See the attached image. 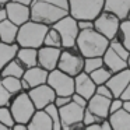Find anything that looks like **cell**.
I'll use <instances>...</instances> for the list:
<instances>
[{"instance_id":"10","label":"cell","mask_w":130,"mask_h":130,"mask_svg":"<svg viewBox=\"0 0 130 130\" xmlns=\"http://www.w3.org/2000/svg\"><path fill=\"white\" fill-rule=\"evenodd\" d=\"M31 98V101L34 102L35 108L37 109H43L46 105L52 104L56 98V92L53 91V88L45 83V84L37 85V87H32L29 91H27Z\"/></svg>"},{"instance_id":"15","label":"cell","mask_w":130,"mask_h":130,"mask_svg":"<svg viewBox=\"0 0 130 130\" xmlns=\"http://www.w3.org/2000/svg\"><path fill=\"white\" fill-rule=\"evenodd\" d=\"M129 83H130V69H124V70H120L118 73H113L106 81V85L110 88L113 96L119 98L120 94L123 92V90L129 85Z\"/></svg>"},{"instance_id":"1","label":"cell","mask_w":130,"mask_h":130,"mask_svg":"<svg viewBox=\"0 0 130 130\" xmlns=\"http://www.w3.org/2000/svg\"><path fill=\"white\" fill-rule=\"evenodd\" d=\"M109 42L106 37L99 34L96 29H85L80 31L77 37L76 48L84 57L92 56H104L105 51L109 48Z\"/></svg>"},{"instance_id":"42","label":"cell","mask_w":130,"mask_h":130,"mask_svg":"<svg viewBox=\"0 0 130 130\" xmlns=\"http://www.w3.org/2000/svg\"><path fill=\"white\" fill-rule=\"evenodd\" d=\"M119 98H122L123 101H130V83H129V85L123 90V92L120 94Z\"/></svg>"},{"instance_id":"21","label":"cell","mask_w":130,"mask_h":130,"mask_svg":"<svg viewBox=\"0 0 130 130\" xmlns=\"http://www.w3.org/2000/svg\"><path fill=\"white\" fill-rule=\"evenodd\" d=\"M112 130H130V113L122 108L108 116Z\"/></svg>"},{"instance_id":"54","label":"cell","mask_w":130,"mask_h":130,"mask_svg":"<svg viewBox=\"0 0 130 130\" xmlns=\"http://www.w3.org/2000/svg\"><path fill=\"white\" fill-rule=\"evenodd\" d=\"M127 18H129V20H130V11H129V15H127Z\"/></svg>"},{"instance_id":"19","label":"cell","mask_w":130,"mask_h":130,"mask_svg":"<svg viewBox=\"0 0 130 130\" xmlns=\"http://www.w3.org/2000/svg\"><path fill=\"white\" fill-rule=\"evenodd\" d=\"M48 74L49 71L45 70L43 67L41 66H34V67H28L25 69L24 71V76L21 78H24L27 83L29 84V87H37V85H41V84H45L46 80H48Z\"/></svg>"},{"instance_id":"40","label":"cell","mask_w":130,"mask_h":130,"mask_svg":"<svg viewBox=\"0 0 130 130\" xmlns=\"http://www.w3.org/2000/svg\"><path fill=\"white\" fill-rule=\"evenodd\" d=\"M71 101L76 102L77 105H80V106H83V108H85L87 104H88V99L84 98L83 95H80V94H77V92H73V95H71Z\"/></svg>"},{"instance_id":"20","label":"cell","mask_w":130,"mask_h":130,"mask_svg":"<svg viewBox=\"0 0 130 130\" xmlns=\"http://www.w3.org/2000/svg\"><path fill=\"white\" fill-rule=\"evenodd\" d=\"M104 10L113 13L120 20H124L130 11V0H105Z\"/></svg>"},{"instance_id":"25","label":"cell","mask_w":130,"mask_h":130,"mask_svg":"<svg viewBox=\"0 0 130 130\" xmlns=\"http://www.w3.org/2000/svg\"><path fill=\"white\" fill-rule=\"evenodd\" d=\"M24 71H25V67L18 62L17 59H11L6 66H4L2 70H0V77H6V76H13V77H21L24 76Z\"/></svg>"},{"instance_id":"16","label":"cell","mask_w":130,"mask_h":130,"mask_svg":"<svg viewBox=\"0 0 130 130\" xmlns=\"http://www.w3.org/2000/svg\"><path fill=\"white\" fill-rule=\"evenodd\" d=\"M109 105L110 99L106 96H102L99 94H94L87 104V109L91 113H94L95 116H98L99 119H106L109 116Z\"/></svg>"},{"instance_id":"47","label":"cell","mask_w":130,"mask_h":130,"mask_svg":"<svg viewBox=\"0 0 130 130\" xmlns=\"http://www.w3.org/2000/svg\"><path fill=\"white\" fill-rule=\"evenodd\" d=\"M7 20V10L4 6H0V23Z\"/></svg>"},{"instance_id":"14","label":"cell","mask_w":130,"mask_h":130,"mask_svg":"<svg viewBox=\"0 0 130 130\" xmlns=\"http://www.w3.org/2000/svg\"><path fill=\"white\" fill-rule=\"evenodd\" d=\"M95 91H96V84L92 81V78L90 77L88 73L81 71L80 74H77L74 77V92L90 99L95 94Z\"/></svg>"},{"instance_id":"28","label":"cell","mask_w":130,"mask_h":130,"mask_svg":"<svg viewBox=\"0 0 130 130\" xmlns=\"http://www.w3.org/2000/svg\"><path fill=\"white\" fill-rule=\"evenodd\" d=\"M43 45L52 46V48H62V37L57 32V29H55L53 27H49L45 39H43Z\"/></svg>"},{"instance_id":"43","label":"cell","mask_w":130,"mask_h":130,"mask_svg":"<svg viewBox=\"0 0 130 130\" xmlns=\"http://www.w3.org/2000/svg\"><path fill=\"white\" fill-rule=\"evenodd\" d=\"M11 130H28V124L21 123V122H15V123L13 124Z\"/></svg>"},{"instance_id":"6","label":"cell","mask_w":130,"mask_h":130,"mask_svg":"<svg viewBox=\"0 0 130 130\" xmlns=\"http://www.w3.org/2000/svg\"><path fill=\"white\" fill-rule=\"evenodd\" d=\"M9 106H10V110L13 113L14 120L21 122V123H27V124H28L29 119L32 118V115L37 110L34 102L31 101V98H29L27 91H21V92L15 94L13 96Z\"/></svg>"},{"instance_id":"9","label":"cell","mask_w":130,"mask_h":130,"mask_svg":"<svg viewBox=\"0 0 130 130\" xmlns=\"http://www.w3.org/2000/svg\"><path fill=\"white\" fill-rule=\"evenodd\" d=\"M46 83L53 88L56 95H73L74 92V77L66 74L57 67L49 71Z\"/></svg>"},{"instance_id":"23","label":"cell","mask_w":130,"mask_h":130,"mask_svg":"<svg viewBox=\"0 0 130 130\" xmlns=\"http://www.w3.org/2000/svg\"><path fill=\"white\" fill-rule=\"evenodd\" d=\"M18 34V25H15L9 18L0 23V42L14 43Z\"/></svg>"},{"instance_id":"30","label":"cell","mask_w":130,"mask_h":130,"mask_svg":"<svg viewBox=\"0 0 130 130\" xmlns=\"http://www.w3.org/2000/svg\"><path fill=\"white\" fill-rule=\"evenodd\" d=\"M45 112L51 116L52 122H53V130H62V122H60V113H59V108L52 102V104L46 105L45 108Z\"/></svg>"},{"instance_id":"36","label":"cell","mask_w":130,"mask_h":130,"mask_svg":"<svg viewBox=\"0 0 130 130\" xmlns=\"http://www.w3.org/2000/svg\"><path fill=\"white\" fill-rule=\"evenodd\" d=\"M101 120H104V119H99L98 116H95L94 113H91L90 110L85 108V110H84V118H83V122H84L85 126H88V124L94 123V122H101Z\"/></svg>"},{"instance_id":"24","label":"cell","mask_w":130,"mask_h":130,"mask_svg":"<svg viewBox=\"0 0 130 130\" xmlns=\"http://www.w3.org/2000/svg\"><path fill=\"white\" fill-rule=\"evenodd\" d=\"M18 43H4L0 42V70L7 64L11 59H14L18 51Z\"/></svg>"},{"instance_id":"26","label":"cell","mask_w":130,"mask_h":130,"mask_svg":"<svg viewBox=\"0 0 130 130\" xmlns=\"http://www.w3.org/2000/svg\"><path fill=\"white\" fill-rule=\"evenodd\" d=\"M113 39L122 42L130 51V20L129 18H124V20L120 21L119 29H118V32H116Z\"/></svg>"},{"instance_id":"17","label":"cell","mask_w":130,"mask_h":130,"mask_svg":"<svg viewBox=\"0 0 130 130\" xmlns=\"http://www.w3.org/2000/svg\"><path fill=\"white\" fill-rule=\"evenodd\" d=\"M102 60H104V66L112 74L113 73H118V71H120V70H124V69H127L126 59L120 57L115 51H113V49H110V48H108L106 51H105L104 56H102Z\"/></svg>"},{"instance_id":"45","label":"cell","mask_w":130,"mask_h":130,"mask_svg":"<svg viewBox=\"0 0 130 130\" xmlns=\"http://www.w3.org/2000/svg\"><path fill=\"white\" fill-rule=\"evenodd\" d=\"M101 129L102 130H112V126H110V122L109 119H104V120H101Z\"/></svg>"},{"instance_id":"4","label":"cell","mask_w":130,"mask_h":130,"mask_svg":"<svg viewBox=\"0 0 130 130\" xmlns=\"http://www.w3.org/2000/svg\"><path fill=\"white\" fill-rule=\"evenodd\" d=\"M104 6L105 0H69V14L76 20H95Z\"/></svg>"},{"instance_id":"5","label":"cell","mask_w":130,"mask_h":130,"mask_svg":"<svg viewBox=\"0 0 130 130\" xmlns=\"http://www.w3.org/2000/svg\"><path fill=\"white\" fill-rule=\"evenodd\" d=\"M84 59L78 49L74 48H62L60 57L57 62V69L64 71L71 77H76L81 71H84Z\"/></svg>"},{"instance_id":"27","label":"cell","mask_w":130,"mask_h":130,"mask_svg":"<svg viewBox=\"0 0 130 130\" xmlns=\"http://www.w3.org/2000/svg\"><path fill=\"white\" fill-rule=\"evenodd\" d=\"M0 81H2V84L6 87V90L9 91L13 96H14L15 94H18V92L23 91V87H21V78H18V77H13V76L0 77Z\"/></svg>"},{"instance_id":"51","label":"cell","mask_w":130,"mask_h":130,"mask_svg":"<svg viewBox=\"0 0 130 130\" xmlns=\"http://www.w3.org/2000/svg\"><path fill=\"white\" fill-rule=\"evenodd\" d=\"M9 2H10V0H0V6H6Z\"/></svg>"},{"instance_id":"50","label":"cell","mask_w":130,"mask_h":130,"mask_svg":"<svg viewBox=\"0 0 130 130\" xmlns=\"http://www.w3.org/2000/svg\"><path fill=\"white\" fill-rule=\"evenodd\" d=\"M14 2H18V3L25 4V6H31V3L34 2V0H14Z\"/></svg>"},{"instance_id":"11","label":"cell","mask_w":130,"mask_h":130,"mask_svg":"<svg viewBox=\"0 0 130 130\" xmlns=\"http://www.w3.org/2000/svg\"><path fill=\"white\" fill-rule=\"evenodd\" d=\"M84 110L85 108L77 105L76 102L70 101L66 104L64 106L59 108L60 113V122H62V130H69L71 124L77 123V122H83L84 118Z\"/></svg>"},{"instance_id":"32","label":"cell","mask_w":130,"mask_h":130,"mask_svg":"<svg viewBox=\"0 0 130 130\" xmlns=\"http://www.w3.org/2000/svg\"><path fill=\"white\" fill-rule=\"evenodd\" d=\"M0 122L4 124L9 130H11L13 124L15 123L13 113L10 110V106H0Z\"/></svg>"},{"instance_id":"37","label":"cell","mask_w":130,"mask_h":130,"mask_svg":"<svg viewBox=\"0 0 130 130\" xmlns=\"http://www.w3.org/2000/svg\"><path fill=\"white\" fill-rule=\"evenodd\" d=\"M122 106H123V99L122 98H112L110 99V105H109V115L116 112V110H119V109H122Z\"/></svg>"},{"instance_id":"35","label":"cell","mask_w":130,"mask_h":130,"mask_svg":"<svg viewBox=\"0 0 130 130\" xmlns=\"http://www.w3.org/2000/svg\"><path fill=\"white\" fill-rule=\"evenodd\" d=\"M95 94H99V95H102V96H106V98H109V99L115 98V96H113V94H112V91H110V88L108 87L106 84L96 85V91H95Z\"/></svg>"},{"instance_id":"53","label":"cell","mask_w":130,"mask_h":130,"mask_svg":"<svg viewBox=\"0 0 130 130\" xmlns=\"http://www.w3.org/2000/svg\"><path fill=\"white\" fill-rule=\"evenodd\" d=\"M126 62H127V69H130V55H129V57H127Z\"/></svg>"},{"instance_id":"3","label":"cell","mask_w":130,"mask_h":130,"mask_svg":"<svg viewBox=\"0 0 130 130\" xmlns=\"http://www.w3.org/2000/svg\"><path fill=\"white\" fill-rule=\"evenodd\" d=\"M31 10V20L37 23H42L45 25L52 27L56 21L69 14V10L55 6L52 3L43 2V0H34L29 6Z\"/></svg>"},{"instance_id":"52","label":"cell","mask_w":130,"mask_h":130,"mask_svg":"<svg viewBox=\"0 0 130 130\" xmlns=\"http://www.w3.org/2000/svg\"><path fill=\"white\" fill-rule=\"evenodd\" d=\"M0 130H9V129H7V127L4 126V124L2 123V122H0Z\"/></svg>"},{"instance_id":"13","label":"cell","mask_w":130,"mask_h":130,"mask_svg":"<svg viewBox=\"0 0 130 130\" xmlns=\"http://www.w3.org/2000/svg\"><path fill=\"white\" fill-rule=\"evenodd\" d=\"M60 52H62V48H52V46L42 45L41 48H38V66L43 67L48 71L56 69Z\"/></svg>"},{"instance_id":"2","label":"cell","mask_w":130,"mask_h":130,"mask_svg":"<svg viewBox=\"0 0 130 130\" xmlns=\"http://www.w3.org/2000/svg\"><path fill=\"white\" fill-rule=\"evenodd\" d=\"M49 29V25L37 21H27L23 25L18 27V34L15 42L20 48H41L43 45L45 35Z\"/></svg>"},{"instance_id":"29","label":"cell","mask_w":130,"mask_h":130,"mask_svg":"<svg viewBox=\"0 0 130 130\" xmlns=\"http://www.w3.org/2000/svg\"><path fill=\"white\" fill-rule=\"evenodd\" d=\"M110 76H112V73H110L105 66H101V67H98L96 70H94L90 73V77L92 78V81L95 83L96 85L106 84V81L109 80Z\"/></svg>"},{"instance_id":"34","label":"cell","mask_w":130,"mask_h":130,"mask_svg":"<svg viewBox=\"0 0 130 130\" xmlns=\"http://www.w3.org/2000/svg\"><path fill=\"white\" fill-rule=\"evenodd\" d=\"M11 99H13V95L6 90V87L0 81V106H9Z\"/></svg>"},{"instance_id":"44","label":"cell","mask_w":130,"mask_h":130,"mask_svg":"<svg viewBox=\"0 0 130 130\" xmlns=\"http://www.w3.org/2000/svg\"><path fill=\"white\" fill-rule=\"evenodd\" d=\"M69 130H85V124H84V122H77V123L71 124L69 127Z\"/></svg>"},{"instance_id":"31","label":"cell","mask_w":130,"mask_h":130,"mask_svg":"<svg viewBox=\"0 0 130 130\" xmlns=\"http://www.w3.org/2000/svg\"><path fill=\"white\" fill-rule=\"evenodd\" d=\"M104 66L102 56H92V57H85L84 59V71L90 74L91 71L96 70L98 67Z\"/></svg>"},{"instance_id":"49","label":"cell","mask_w":130,"mask_h":130,"mask_svg":"<svg viewBox=\"0 0 130 130\" xmlns=\"http://www.w3.org/2000/svg\"><path fill=\"white\" fill-rule=\"evenodd\" d=\"M122 108H123L126 112L130 113V101H123V106H122Z\"/></svg>"},{"instance_id":"12","label":"cell","mask_w":130,"mask_h":130,"mask_svg":"<svg viewBox=\"0 0 130 130\" xmlns=\"http://www.w3.org/2000/svg\"><path fill=\"white\" fill-rule=\"evenodd\" d=\"M6 10H7V18L10 21L15 24V25H23L24 23L31 20V10H29V6H25V4H21L18 2H14V0H10L9 3L6 4Z\"/></svg>"},{"instance_id":"22","label":"cell","mask_w":130,"mask_h":130,"mask_svg":"<svg viewBox=\"0 0 130 130\" xmlns=\"http://www.w3.org/2000/svg\"><path fill=\"white\" fill-rule=\"evenodd\" d=\"M15 59L25 69L38 64V49L35 48H18Z\"/></svg>"},{"instance_id":"7","label":"cell","mask_w":130,"mask_h":130,"mask_svg":"<svg viewBox=\"0 0 130 130\" xmlns=\"http://www.w3.org/2000/svg\"><path fill=\"white\" fill-rule=\"evenodd\" d=\"M52 27L55 29H57V32L62 37V48H74L76 46L80 29H78L77 20L73 15L70 14L64 15L59 21H56Z\"/></svg>"},{"instance_id":"41","label":"cell","mask_w":130,"mask_h":130,"mask_svg":"<svg viewBox=\"0 0 130 130\" xmlns=\"http://www.w3.org/2000/svg\"><path fill=\"white\" fill-rule=\"evenodd\" d=\"M43 2H48V3H52L55 6H59L62 9L69 10V0H43Z\"/></svg>"},{"instance_id":"39","label":"cell","mask_w":130,"mask_h":130,"mask_svg":"<svg viewBox=\"0 0 130 130\" xmlns=\"http://www.w3.org/2000/svg\"><path fill=\"white\" fill-rule=\"evenodd\" d=\"M80 31H85V29H92L94 28V20H77Z\"/></svg>"},{"instance_id":"48","label":"cell","mask_w":130,"mask_h":130,"mask_svg":"<svg viewBox=\"0 0 130 130\" xmlns=\"http://www.w3.org/2000/svg\"><path fill=\"white\" fill-rule=\"evenodd\" d=\"M21 87H23V91H29V90H31L29 84H28V83H27L24 78H21Z\"/></svg>"},{"instance_id":"18","label":"cell","mask_w":130,"mask_h":130,"mask_svg":"<svg viewBox=\"0 0 130 130\" xmlns=\"http://www.w3.org/2000/svg\"><path fill=\"white\" fill-rule=\"evenodd\" d=\"M28 130H53V122L45 109H37L28 122Z\"/></svg>"},{"instance_id":"46","label":"cell","mask_w":130,"mask_h":130,"mask_svg":"<svg viewBox=\"0 0 130 130\" xmlns=\"http://www.w3.org/2000/svg\"><path fill=\"white\" fill-rule=\"evenodd\" d=\"M85 129L87 130H102L101 129V122H94V123L85 126Z\"/></svg>"},{"instance_id":"33","label":"cell","mask_w":130,"mask_h":130,"mask_svg":"<svg viewBox=\"0 0 130 130\" xmlns=\"http://www.w3.org/2000/svg\"><path fill=\"white\" fill-rule=\"evenodd\" d=\"M109 48L113 49V51H115L116 53L119 55V56L123 57V59H126V60H127V57H129V55H130V51H129V49H127L122 42H119V41H116V39H112V41L109 42Z\"/></svg>"},{"instance_id":"8","label":"cell","mask_w":130,"mask_h":130,"mask_svg":"<svg viewBox=\"0 0 130 130\" xmlns=\"http://www.w3.org/2000/svg\"><path fill=\"white\" fill-rule=\"evenodd\" d=\"M120 21H122L118 15H115L113 13L102 10L94 20V29H96L99 34L106 37L109 41H112L119 29Z\"/></svg>"},{"instance_id":"38","label":"cell","mask_w":130,"mask_h":130,"mask_svg":"<svg viewBox=\"0 0 130 130\" xmlns=\"http://www.w3.org/2000/svg\"><path fill=\"white\" fill-rule=\"evenodd\" d=\"M70 101H71V95H56L53 104L56 105L57 108H62V106H64L66 104H69Z\"/></svg>"}]
</instances>
